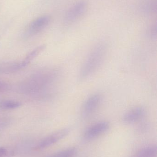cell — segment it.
Masks as SVG:
<instances>
[{
    "label": "cell",
    "instance_id": "52a82bcc",
    "mask_svg": "<svg viewBox=\"0 0 157 157\" xmlns=\"http://www.w3.org/2000/svg\"><path fill=\"white\" fill-rule=\"evenodd\" d=\"M100 94H95L88 98L85 101L82 109V115L88 117L96 111L101 102Z\"/></svg>",
    "mask_w": 157,
    "mask_h": 157
},
{
    "label": "cell",
    "instance_id": "7a4b0ae2",
    "mask_svg": "<svg viewBox=\"0 0 157 157\" xmlns=\"http://www.w3.org/2000/svg\"><path fill=\"white\" fill-rule=\"evenodd\" d=\"M107 51V46L103 43L98 44L93 49L81 69L80 78H88L97 70L104 60Z\"/></svg>",
    "mask_w": 157,
    "mask_h": 157
},
{
    "label": "cell",
    "instance_id": "277c9868",
    "mask_svg": "<svg viewBox=\"0 0 157 157\" xmlns=\"http://www.w3.org/2000/svg\"><path fill=\"white\" fill-rule=\"evenodd\" d=\"M50 21V17L48 15L42 16L36 18L27 26L24 32V36L29 37L37 35L46 28Z\"/></svg>",
    "mask_w": 157,
    "mask_h": 157
},
{
    "label": "cell",
    "instance_id": "4fadbf2b",
    "mask_svg": "<svg viewBox=\"0 0 157 157\" xmlns=\"http://www.w3.org/2000/svg\"><path fill=\"white\" fill-rule=\"evenodd\" d=\"M9 85L4 81H0V92H5L9 89Z\"/></svg>",
    "mask_w": 157,
    "mask_h": 157
},
{
    "label": "cell",
    "instance_id": "5b68a950",
    "mask_svg": "<svg viewBox=\"0 0 157 157\" xmlns=\"http://www.w3.org/2000/svg\"><path fill=\"white\" fill-rule=\"evenodd\" d=\"M70 131L71 130L69 128L59 130L42 139L35 148L36 150H40L51 146L67 136Z\"/></svg>",
    "mask_w": 157,
    "mask_h": 157
},
{
    "label": "cell",
    "instance_id": "3957f363",
    "mask_svg": "<svg viewBox=\"0 0 157 157\" xmlns=\"http://www.w3.org/2000/svg\"><path fill=\"white\" fill-rule=\"evenodd\" d=\"M39 54L38 50L35 48L29 53L22 61L0 63V74H9L20 71L29 65Z\"/></svg>",
    "mask_w": 157,
    "mask_h": 157
},
{
    "label": "cell",
    "instance_id": "8fae6325",
    "mask_svg": "<svg viewBox=\"0 0 157 157\" xmlns=\"http://www.w3.org/2000/svg\"><path fill=\"white\" fill-rule=\"evenodd\" d=\"M77 152L76 148L69 147L64 150L59 151L49 157H73Z\"/></svg>",
    "mask_w": 157,
    "mask_h": 157
},
{
    "label": "cell",
    "instance_id": "7c38bea8",
    "mask_svg": "<svg viewBox=\"0 0 157 157\" xmlns=\"http://www.w3.org/2000/svg\"><path fill=\"white\" fill-rule=\"evenodd\" d=\"M22 104L16 101H4L0 102V109L3 110H11L19 108Z\"/></svg>",
    "mask_w": 157,
    "mask_h": 157
},
{
    "label": "cell",
    "instance_id": "9c48e42d",
    "mask_svg": "<svg viewBox=\"0 0 157 157\" xmlns=\"http://www.w3.org/2000/svg\"><path fill=\"white\" fill-rule=\"evenodd\" d=\"M145 110L142 107H136L125 113L122 118L123 122L127 124L134 123L144 116Z\"/></svg>",
    "mask_w": 157,
    "mask_h": 157
},
{
    "label": "cell",
    "instance_id": "5bb4252c",
    "mask_svg": "<svg viewBox=\"0 0 157 157\" xmlns=\"http://www.w3.org/2000/svg\"><path fill=\"white\" fill-rule=\"evenodd\" d=\"M7 154L6 148L4 147H0V157H6Z\"/></svg>",
    "mask_w": 157,
    "mask_h": 157
},
{
    "label": "cell",
    "instance_id": "8992f818",
    "mask_svg": "<svg viewBox=\"0 0 157 157\" xmlns=\"http://www.w3.org/2000/svg\"><path fill=\"white\" fill-rule=\"evenodd\" d=\"M110 128L108 122L101 121L97 123L88 127L84 132L83 137L85 140H91L97 137L108 131Z\"/></svg>",
    "mask_w": 157,
    "mask_h": 157
},
{
    "label": "cell",
    "instance_id": "6da1fadb",
    "mask_svg": "<svg viewBox=\"0 0 157 157\" xmlns=\"http://www.w3.org/2000/svg\"><path fill=\"white\" fill-rule=\"evenodd\" d=\"M59 72L49 70L38 73L24 80L19 86V90L24 93H36L52 85L58 78Z\"/></svg>",
    "mask_w": 157,
    "mask_h": 157
},
{
    "label": "cell",
    "instance_id": "30bf717a",
    "mask_svg": "<svg viewBox=\"0 0 157 157\" xmlns=\"http://www.w3.org/2000/svg\"><path fill=\"white\" fill-rule=\"evenodd\" d=\"M157 154L156 146H149L139 150L134 157H156Z\"/></svg>",
    "mask_w": 157,
    "mask_h": 157
},
{
    "label": "cell",
    "instance_id": "ba28073f",
    "mask_svg": "<svg viewBox=\"0 0 157 157\" xmlns=\"http://www.w3.org/2000/svg\"><path fill=\"white\" fill-rule=\"evenodd\" d=\"M87 4L84 1H81L76 4L68 11L65 17L66 22L75 21L84 13L86 10Z\"/></svg>",
    "mask_w": 157,
    "mask_h": 157
}]
</instances>
